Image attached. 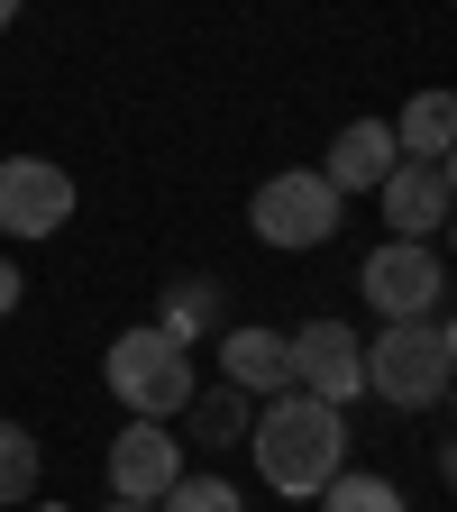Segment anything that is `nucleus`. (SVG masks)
<instances>
[{"label": "nucleus", "mask_w": 457, "mask_h": 512, "mask_svg": "<svg viewBox=\"0 0 457 512\" xmlns=\"http://www.w3.org/2000/svg\"><path fill=\"white\" fill-rule=\"evenodd\" d=\"M375 202H384V220H394V238H439L448 229V202H457V183H448V165H412V156H394V174L375 183Z\"/></svg>", "instance_id": "obj_9"}, {"label": "nucleus", "mask_w": 457, "mask_h": 512, "mask_svg": "<svg viewBox=\"0 0 457 512\" xmlns=\"http://www.w3.org/2000/svg\"><path fill=\"white\" fill-rule=\"evenodd\" d=\"M10 19H19V0H0V28H10Z\"/></svg>", "instance_id": "obj_20"}, {"label": "nucleus", "mask_w": 457, "mask_h": 512, "mask_svg": "<svg viewBox=\"0 0 457 512\" xmlns=\"http://www.w3.org/2000/svg\"><path fill=\"white\" fill-rule=\"evenodd\" d=\"M156 512H247V503H238L229 476H174V485L156 494Z\"/></svg>", "instance_id": "obj_17"}, {"label": "nucleus", "mask_w": 457, "mask_h": 512, "mask_svg": "<svg viewBox=\"0 0 457 512\" xmlns=\"http://www.w3.org/2000/svg\"><path fill=\"white\" fill-rule=\"evenodd\" d=\"M311 503H320V512H403V494L384 485V476H348V467H339L330 485H320Z\"/></svg>", "instance_id": "obj_14"}, {"label": "nucleus", "mask_w": 457, "mask_h": 512, "mask_svg": "<svg viewBox=\"0 0 457 512\" xmlns=\"http://www.w3.org/2000/svg\"><path fill=\"white\" fill-rule=\"evenodd\" d=\"M37 494V430L0 421V503H28Z\"/></svg>", "instance_id": "obj_16"}, {"label": "nucleus", "mask_w": 457, "mask_h": 512, "mask_svg": "<svg viewBox=\"0 0 457 512\" xmlns=\"http://www.w3.org/2000/svg\"><path fill=\"white\" fill-rule=\"evenodd\" d=\"M284 357H293V394L348 412L366 394V339L348 330V320H302V330H284Z\"/></svg>", "instance_id": "obj_6"}, {"label": "nucleus", "mask_w": 457, "mask_h": 512, "mask_svg": "<svg viewBox=\"0 0 457 512\" xmlns=\"http://www.w3.org/2000/svg\"><path fill=\"white\" fill-rule=\"evenodd\" d=\"M19 293H28V284H19V266H10V256H0V320L19 311Z\"/></svg>", "instance_id": "obj_18"}, {"label": "nucleus", "mask_w": 457, "mask_h": 512, "mask_svg": "<svg viewBox=\"0 0 457 512\" xmlns=\"http://www.w3.org/2000/svg\"><path fill=\"white\" fill-rule=\"evenodd\" d=\"M183 412H192V430H202L211 448H238L247 439V394H238V384H229V394H192Z\"/></svg>", "instance_id": "obj_15"}, {"label": "nucleus", "mask_w": 457, "mask_h": 512, "mask_svg": "<svg viewBox=\"0 0 457 512\" xmlns=\"http://www.w3.org/2000/svg\"><path fill=\"white\" fill-rule=\"evenodd\" d=\"M174 476H183V439H174L165 421H128V430L110 439V494H119V503H156Z\"/></svg>", "instance_id": "obj_8"}, {"label": "nucleus", "mask_w": 457, "mask_h": 512, "mask_svg": "<svg viewBox=\"0 0 457 512\" xmlns=\"http://www.w3.org/2000/svg\"><path fill=\"white\" fill-rule=\"evenodd\" d=\"M220 366H229V384L238 394H293V357H284V330H229L220 339Z\"/></svg>", "instance_id": "obj_11"}, {"label": "nucleus", "mask_w": 457, "mask_h": 512, "mask_svg": "<svg viewBox=\"0 0 457 512\" xmlns=\"http://www.w3.org/2000/svg\"><path fill=\"white\" fill-rule=\"evenodd\" d=\"M110 512H156V503H119V494H110Z\"/></svg>", "instance_id": "obj_19"}, {"label": "nucleus", "mask_w": 457, "mask_h": 512, "mask_svg": "<svg viewBox=\"0 0 457 512\" xmlns=\"http://www.w3.org/2000/svg\"><path fill=\"white\" fill-rule=\"evenodd\" d=\"M247 220H256L266 247H330L339 220H348V202L320 183V165H293V174H266V183H256Z\"/></svg>", "instance_id": "obj_4"}, {"label": "nucleus", "mask_w": 457, "mask_h": 512, "mask_svg": "<svg viewBox=\"0 0 457 512\" xmlns=\"http://www.w3.org/2000/svg\"><path fill=\"white\" fill-rule=\"evenodd\" d=\"M156 330H165L174 348H192L202 330H220V284H211V275H183V284L165 293V311H156Z\"/></svg>", "instance_id": "obj_13"}, {"label": "nucleus", "mask_w": 457, "mask_h": 512, "mask_svg": "<svg viewBox=\"0 0 457 512\" xmlns=\"http://www.w3.org/2000/svg\"><path fill=\"white\" fill-rule=\"evenodd\" d=\"M384 174H394V119H348L339 138H330V165H320V183L339 192H375Z\"/></svg>", "instance_id": "obj_10"}, {"label": "nucleus", "mask_w": 457, "mask_h": 512, "mask_svg": "<svg viewBox=\"0 0 457 512\" xmlns=\"http://www.w3.org/2000/svg\"><path fill=\"white\" fill-rule=\"evenodd\" d=\"M101 375H110V394L128 403V421H174L202 384H192V348H174L156 320L147 330H119L110 339V357H101Z\"/></svg>", "instance_id": "obj_3"}, {"label": "nucleus", "mask_w": 457, "mask_h": 512, "mask_svg": "<svg viewBox=\"0 0 457 512\" xmlns=\"http://www.w3.org/2000/svg\"><path fill=\"white\" fill-rule=\"evenodd\" d=\"M448 138H457V101H448V92H421V101H403L394 156H412V165H448Z\"/></svg>", "instance_id": "obj_12"}, {"label": "nucleus", "mask_w": 457, "mask_h": 512, "mask_svg": "<svg viewBox=\"0 0 457 512\" xmlns=\"http://www.w3.org/2000/svg\"><path fill=\"white\" fill-rule=\"evenodd\" d=\"M457 375V330L448 320H384V339L366 348V394H384L394 412H430Z\"/></svg>", "instance_id": "obj_2"}, {"label": "nucleus", "mask_w": 457, "mask_h": 512, "mask_svg": "<svg viewBox=\"0 0 457 512\" xmlns=\"http://www.w3.org/2000/svg\"><path fill=\"white\" fill-rule=\"evenodd\" d=\"M37 512H55V503H37Z\"/></svg>", "instance_id": "obj_21"}, {"label": "nucleus", "mask_w": 457, "mask_h": 512, "mask_svg": "<svg viewBox=\"0 0 457 512\" xmlns=\"http://www.w3.org/2000/svg\"><path fill=\"white\" fill-rule=\"evenodd\" d=\"M247 448H256V476H266L275 494H302L311 503L320 485L348 467V412L311 403V394H275L266 412H256Z\"/></svg>", "instance_id": "obj_1"}, {"label": "nucleus", "mask_w": 457, "mask_h": 512, "mask_svg": "<svg viewBox=\"0 0 457 512\" xmlns=\"http://www.w3.org/2000/svg\"><path fill=\"white\" fill-rule=\"evenodd\" d=\"M357 293H366L384 320H439L448 266H439V247H421V238H384L366 266H357Z\"/></svg>", "instance_id": "obj_5"}, {"label": "nucleus", "mask_w": 457, "mask_h": 512, "mask_svg": "<svg viewBox=\"0 0 457 512\" xmlns=\"http://www.w3.org/2000/svg\"><path fill=\"white\" fill-rule=\"evenodd\" d=\"M74 220V174L46 156H0V238H55Z\"/></svg>", "instance_id": "obj_7"}]
</instances>
